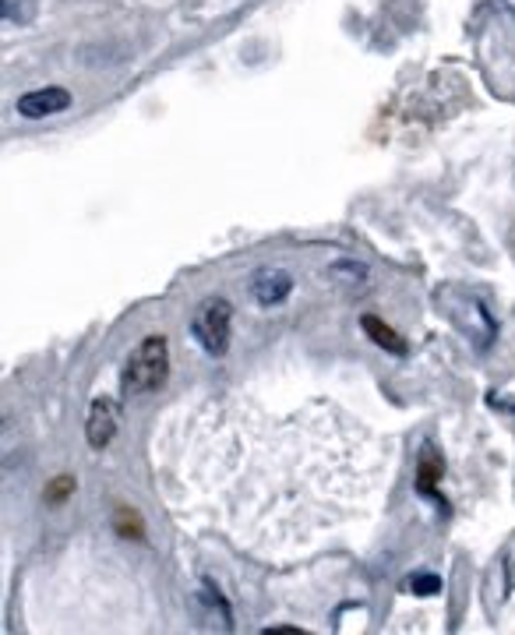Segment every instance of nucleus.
Returning a JSON list of instances; mask_svg holds the SVG:
<instances>
[{
	"label": "nucleus",
	"mask_w": 515,
	"mask_h": 635,
	"mask_svg": "<svg viewBox=\"0 0 515 635\" xmlns=\"http://www.w3.org/2000/svg\"><path fill=\"white\" fill-rule=\"evenodd\" d=\"M166 374H170V346H166V336H145L135 350L127 353L124 374H120L124 396L156 392L166 381Z\"/></svg>",
	"instance_id": "1"
},
{
	"label": "nucleus",
	"mask_w": 515,
	"mask_h": 635,
	"mask_svg": "<svg viewBox=\"0 0 515 635\" xmlns=\"http://www.w3.org/2000/svg\"><path fill=\"white\" fill-rule=\"evenodd\" d=\"M230 332H233V304L223 297H209L198 304L191 314V336L198 339L209 357H223L230 350Z\"/></svg>",
	"instance_id": "2"
},
{
	"label": "nucleus",
	"mask_w": 515,
	"mask_h": 635,
	"mask_svg": "<svg viewBox=\"0 0 515 635\" xmlns=\"http://www.w3.org/2000/svg\"><path fill=\"white\" fill-rule=\"evenodd\" d=\"M120 427V403L110 396L92 399L89 406V420H85V438H89L92 449H106L113 438H117Z\"/></svg>",
	"instance_id": "3"
},
{
	"label": "nucleus",
	"mask_w": 515,
	"mask_h": 635,
	"mask_svg": "<svg viewBox=\"0 0 515 635\" xmlns=\"http://www.w3.org/2000/svg\"><path fill=\"white\" fill-rule=\"evenodd\" d=\"M68 106H71V92L68 89L46 85V89H36V92H25V96H18L15 110L22 113L25 120H43V117H53V113H64Z\"/></svg>",
	"instance_id": "4"
},
{
	"label": "nucleus",
	"mask_w": 515,
	"mask_h": 635,
	"mask_svg": "<svg viewBox=\"0 0 515 635\" xmlns=\"http://www.w3.org/2000/svg\"><path fill=\"white\" fill-rule=\"evenodd\" d=\"M293 293V276L283 269H258L251 276V297L262 307H279Z\"/></svg>",
	"instance_id": "5"
},
{
	"label": "nucleus",
	"mask_w": 515,
	"mask_h": 635,
	"mask_svg": "<svg viewBox=\"0 0 515 635\" xmlns=\"http://www.w3.org/2000/svg\"><path fill=\"white\" fill-rule=\"evenodd\" d=\"M360 329H364L367 336H371L374 343L381 346V350L396 353V357H403V353H406V343H403V339H399L396 332L389 329V325L381 322V318H374V314H364V318H360Z\"/></svg>",
	"instance_id": "6"
},
{
	"label": "nucleus",
	"mask_w": 515,
	"mask_h": 635,
	"mask_svg": "<svg viewBox=\"0 0 515 635\" xmlns=\"http://www.w3.org/2000/svg\"><path fill=\"white\" fill-rule=\"evenodd\" d=\"M441 473H445V463H441L438 452L427 445L424 456H420V466H417V487H420V494H438Z\"/></svg>",
	"instance_id": "7"
},
{
	"label": "nucleus",
	"mask_w": 515,
	"mask_h": 635,
	"mask_svg": "<svg viewBox=\"0 0 515 635\" xmlns=\"http://www.w3.org/2000/svg\"><path fill=\"white\" fill-rule=\"evenodd\" d=\"M71 491H75V480H71V477H57L50 487H46V501H50V505H57V501H64Z\"/></svg>",
	"instance_id": "8"
},
{
	"label": "nucleus",
	"mask_w": 515,
	"mask_h": 635,
	"mask_svg": "<svg viewBox=\"0 0 515 635\" xmlns=\"http://www.w3.org/2000/svg\"><path fill=\"white\" fill-rule=\"evenodd\" d=\"M413 593H420V597H431V593H441V579L438 576H413L410 583Z\"/></svg>",
	"instance_id": "9"
},
{
	"label": "nucleus",
	"mask_w": 515,
	"mask_h": 635,
	"mask_svg": "<svg viewBox=\"0 0 515 635\" xmlns=\"http://www.w3.org/2000/svg\"><path fill=\"white\" fill-rule=\"evenodd\" d=\"M117 530L127 533V537H131V533L142 537V523H138V516H131V508H120L117 512Z\"/></svg>",
	"instance_id": "10"
}]
</instances>
